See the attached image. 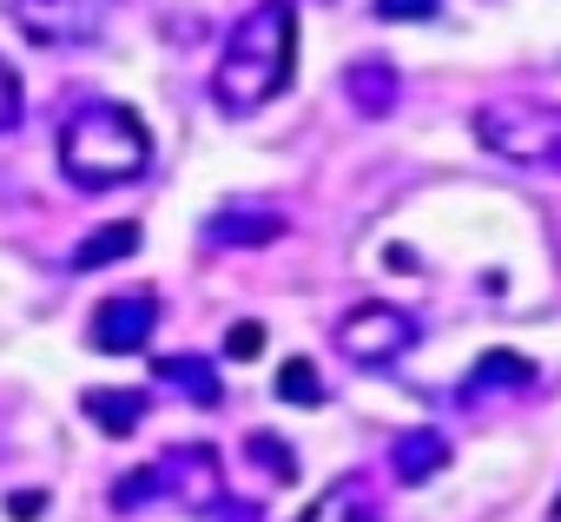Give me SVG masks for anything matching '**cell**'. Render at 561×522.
I'll return each mask as SVG.
<instances>
[{
    "label": "cell",
    "instance_id": "obj_1",
    "mask_svg": "<svg viewBox=\"0 0 561 522\" xmlns=\"http://www.w3.org/2000/svg\"><path fill=\"white\" fill-rule=\"evenodd\" d=\"M291 80H298V8L291 0H257L225 34V54L211 67V100L218 113L244 120V113H264Z\"/></svg>",
    "mask_w": 561,
    "mask_h": 522
},
{
    "label": "cell",
    "instance_id": "obj_2",
    "mask_svg": "<svg viewBox=\"0 0 561 522\" xmlns=\"http://www.w3.org/2000/svg\"><path fill=\"white\" fill-rule=\"evenodd\" d=\"M152 166V126L126 100H80L60 120V172L80 192L133 185Z\"/></svg>",
    "mask_w": 561,
    "mask_h": 522
},
{
    "label": "cell",
    "instance_id": "obj_3",
    "mask_svg": "<svg viewBox=\"0 0 561 522\" xmlns=\"http://www.w3.org/2000/svg\"><path fill=\"white\" fill-rule=\"evenodd\" d=\"M476 139L508 166L561 172V106L554 100H489L476 106Z\"/></svg>",
    "mask_w": 561,
    "mask_h": 522
},
{
    "label": "cell",
    "instance_id": "obj_4",
    "mask_svg": "<svg viewBox=\"0 0 561 522\" xmlns=\"http://www.w3.org/2000/svg\"><path fill=\"white\" fill-rule=\"evenodd\" d=\"M337 351H344L351 364H364V371H383V364H397V358L416 351V318H410L403 305H383V298L351 305V311L337 318Z\"/></svg>",
    "mask_w": 561,
    "mask_h": 522
},
{
    "label": "cell",
    "instance_id": "obj_5",
    "mask_svg": "<svg viewBox=\"0 0 561 522\" xmlns=\"http://www.w3.org/2000/svg\"><path fill=\"white\" fill-rule=\"evenodd\" d=\"M152 476H159V496L179 502L185 515H225V463L211 443H172L152 456Z\"/></svg>",
    "mask_w": 561,
    "mask_h": 522
},
{
    "label": "cell",
    "instance_id": "obj_6",
    "mask_svg": "<svg viewBox=\"0 0 561 522\" xmlns=\"http://www.w3.org/2000/svg\"><path fill=\"white\" fill-rule=\"evenodd\" d=\"M152 331H159V298H152V292H119V298L93 305V325H87L93 351H106V358H133V351H146Z\"/></svg>",
    "mask_w": 561,
    "mask_h": 522
},
{
    "label": "cell",
    "instance_id": "obj_7",
    "mask_svg": "<svg viewBox=\"0 0 561 522\" xmlns=\"http://www.w3.org/2000/svg\"><path fill=\"white\" fill-rule=\"evenodd\" d=\"M8 14L41 47H80L100 34V0H8Z\"/></svg>",
    "mask_w": 561,
    "mask_h": 522
},
{
    "label": "cell",
    "instance_id": "obj_8",
    "mask_svg": "<svg viewBox=\"0 0 561 522\" xmlns=\"http://www.w3.org/2000/svg\"><path fill=\"white\" fill-rule=\"evenodd\" d=\"M291 231V218L264 205V198H225L211 218H205V245L211 251H257V245H277Z\"/></svg>",
    "mask_w": 561,
    "mask_h": 522
},
{
    "label": "cell",
    "instance_id": "obj_9",
    "mask_svg": "<svg viewBox=\"0 0 561 522\" xmlns=\"http://www.w3.org/2000/svg\"><path fill=\"white\" fill-rule=\"evenodd\" d=\"M152 377H159L165 390H179L185 404H198V410H218V404H225L218 364L198 358V351H165V358H152Z\"/></svg>",
    "mask_w": 561,
    "mask_h": 522
},
{
    "label": "cell",
    "instance_id": "obj_10",
    "mask_svg": "<svg viewBox=\"0 0 561 522\" xmlns=\"http://www.w3.org/2000/svg\"><path fill=\"white\" fill-rule=\"evenodd\" d=\"M528 384H535V358H522V351H482L456 397L462 404H489V397H515Z\"/></svg>",
    "mask_w": 561,
    "mask_h": 522
},
{
    "label": "cell",
    "instance_id": "obj_11",
    "mask_svg": "<svg viewBox=\"0 0 561 522\" xmlns=\"http://www.w3.org/2000/svg\"><path fill=\"white\" fill-rule=\"evenodd\" d=\"M443 463H449V436H443L436 423H416V430H397V436H390V476H397L403 489L430 483Z\"/></svg>",
    "mask_w": 561,
    "mask_h": 522
},
{
    "label": "cell",
    "instance_id": "obj_12",
    "mask_svg": "<svg viewBox=\"0 0 561 522\" xmlns=\"http://www.w3.org/2000/svg\"><path fill=\"white\" fill-rule=\"evenodd\" d=\"M80 410H87V423L100 436H133L146 423L152 397L146 390H126V384H93V390H80Z\"/></svg>",
    "mask_w": 561,
    "mask_h": 522
},
{
    "label": "cell",
    "instance_id": "obj_13",
    "mask_svg": "<svg viewBox=\"0 0 561 522\" xmlns=\"http://www.w3.org/2000/svg\"><path fill=\"white\" fill-rule=\"evenodd\" d=\"M344 93H351V106H357L364 120H383V113H397L403 80H397L390 60H357V67H344Z\"/></svg>",
    "mask_w": 561,
    "mask_h": 522
},
{
    "label": "cell",
    "instance_id": "obj_14",
    "mask_svg": "<svg viewBox=\"0 0 561 522\" xmlns=\"http://www.w3.org/2000/svg\"><path fill=\"white\" fill-rule=\"evenodd\" d=\"M291 522H377V489L364 483V476H337L324 496H311V509L305 515H291Z\"/></svg>",
    "mask_w": 561,
    "mask_h": 522
},
{
    "label": "cell",
    "instance_id": "obj_15",
    "mask_svg": "<svg viewBox=\"0 0 561 522\" xmlns=\"http://www.w3.org/2000/svg\"><path fill=\"white\" fill-rule=\"evenodd\" d=\"M139 238H146V231H139L133 218H113V225H100V231H87V238L73 245L67 265H73V272H106V265H119L126 251H139Z\"/></svg>",
    "mask_w": 561,
    "mask_h": 522
},
{
    "label": "cell",
    "instance_id": "obj_16",
    "mask_svg": "<svg viewBox=\"0 0 561 522\" xmlns=\"http://www.w3.org/2000/svg\"><path fill=\"white\" fill-rule=\"evenodd\" d=\"M277 397L298 404V410H318V404H324V377H318V364H311V358H285V371H277Z\"/></svg>",
    "mask_w": 561,
    "mask_h": 522
},
{
    "label": "cell",
    "instance_id": "obj_17",
    "mask_svg": "<svg viewBox=\"0 0 561 522\" xmlns=\"http://www.w3.org/2000/svg\"><path fill=\"white\" fill-rule=\"evenodd\" d=\"M244 450L264 463V476H271V483H291V476H298V450H291L285 436H271V430H251V436H244Z\"/></svg>",
    "mask_w": 561,
    "mask_h": 522
},
{
    "label": "cell",
    "instance_id": "obj_18",
    "mask_svg": "<svg viewBox=\"0 0 561 522\" xmlns=\"http://www.w3.org/2000/svg\"><path fill=\"white\" fill-rule=\"evenodd\" d=\"M106 502H113V515H133V509L159 502V476H152V463H139L133 476H119V483L106 489Z\"/></svg>",
    "mask_w": 561,
    "mask_h": 522
},
{
    "label": "cell",
    "instance_id": "obj_19",
    "mask_svg": "<svg viewBox=\"0 0 561 522\" xmlns=\"http://www.w3.org/2000/svg\"><path fill=\"white\" fill-rule=\"evenodd\" d=\"M21 113H27L21 73H14V60H8V54H0V133H14V126H21Z\"/></svg>",
    "mask_w": 561,
    "mask_h": 522
},
{
    "label": "cell",
    "instance_id": "obj_20",
    "mask_svg": "<svg viewBox=\"0 0 561 522\" xmlns=\"http://www.w3.org/2000/svg\"><path fill=\"white\" fill-rule=\"evenodd\" d=\"M257 351H264V325H257V318H244V325H231V331H225V358H238V364H244V358H257Z\"/></svg>",
    "mask_w": 561,
    "mask_h": 522
},
{
    "label": "cell",
    "instance_id": "obj_21",
    "mask_svg": "<svg viewBox=\"0 0 561 522\" xmlns=\"http://www.w3.org/2000/svg\"><path fill=\"white\" fill-rule=\"evenodd\" d=\"M436 8H443V0H377L383 21H430Z\"/></svg>",
    "mask_w": 561,
    "mask_h": 522
},
{
    "label": "cell",
    "instance_id": "obj_22",
    "mask_svg": "<svg viewBox=\"0 0 561 522\" xmlns=\"http://www.w3.org/2000/svg\"><path fill=\"white\" fill-rule=\"evenodd\" d=\"M41 509H47V489H14L8 496V515L14 522H41Z\"/></svg>",
    "mask_w": 561,
    "mask_h": 522
},
{
    "label": "cell",
    "instance_id": "obj_23",
    "mask_svg": "<svg viewBox=\"0 0 561 522\" xmlns=\"http://www.w3.org/2000/svg\"><path fill=\"white\" fill-rule=\"evenodd\" d=\"M548 515H554V522H561V496H554V509H548Z\"/></svg>",
    "mask_w": 561,
    "mask_h": 522
}]
</instances>
